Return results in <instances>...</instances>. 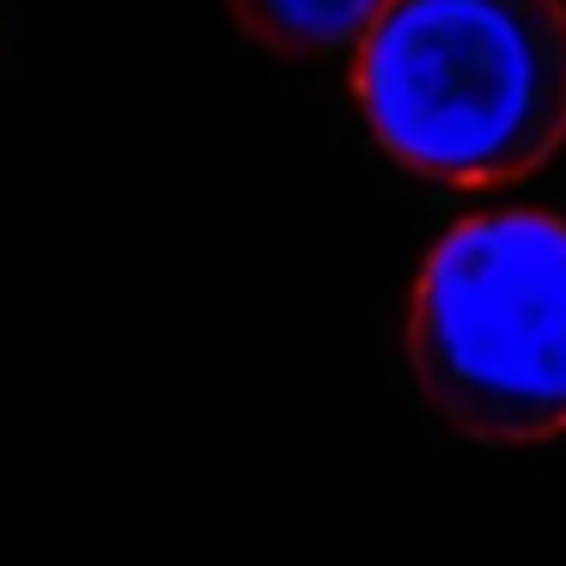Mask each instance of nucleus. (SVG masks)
<instances>
[{
  "label": "nucleus",
  "instance_id": "obj_1",
  "mask_svg": "<svg viewBox=\"0 0 566 566\" xmlns=\"http://www.w3.org/2000/svg\"><path fill=\"white\" fill-rule=\"evenodd\" d=\"M354 104L415 177L517 184L566 147V0H390L354 50Z\"/></svg>",
  "mask_w": 566,
  "mask_h": 566
},
{
  "label": "nucleus",
  "instance_id": "obj_2",
  "mask_svg": "<svg viewBox=\"0 0 566 566\" xmlns=\"http://www.w3.org/2000/svg\"><path fill=\"white\" fill-rule=\"evenodd\" d=\"M408 366L463 439H560L566 226L548 213H475L451 226L408 298Z\"/></svg>",
  "mask_w": 566,
  "mask_h": 566
},
{
  "label": "nucleus",
  "instance_id": "obj_3",
  "mask_svg": "<svg viewBox=\"0 0 566 566\" xmlns=\"http://www.w3.org/2000/svg\"><path fill=\"white\" fill-rule=\"evenodd\" d=\"M390 0H226L232 25L269 55H342L359 50Z\"/></svg>",
  "mask_w": 566,
  "mask_h": 566
}]
</instances>
